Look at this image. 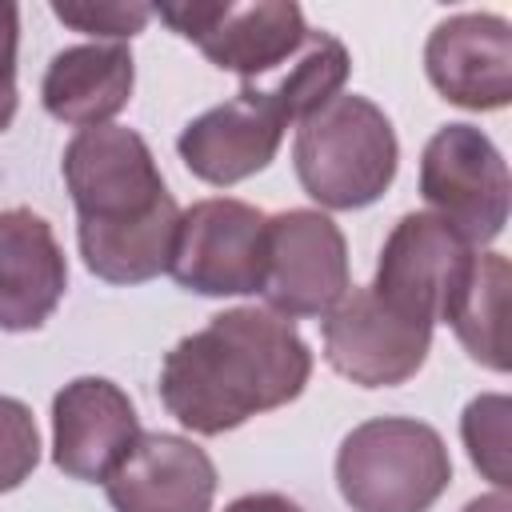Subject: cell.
<instances>
[{
  "instance_id": "cell-2",
  "label": "cell",
  "mask_w": 512,
  "mask_h": 512,
  "mask_svg": "<svg viewBox=\"0 0 512 512\" xmlns=\"http://www.w3.org/2000/svg\"><path fill=\"white\" fill-rule=\"evenodd\" d=\"M60 172L76 204L80 256L96 280L144 284L168 272L180 208L140 132L84 128L68 140Z\"/></svg>"
},
{
  "instance_id": "cell-10",
  "label": "cell",
  "mask_w": 512,
  "mask_h": 512,
  "mask_svg": "<svg viewBox=\"0 0 512 512\" xmlns=\"http://www.w3.org/2000/svg\"><path fill=\"white\" fill-rule=\"evenodd\" d=\"M432 348V324L388 308L368 284L324 316V360L360 388H392L412 380Z\"/></svg>"
},
{
  "instance_id": "cell-9",
  "label": "cell",
  "mask_w": 512,
  "mask_h": 512,
  "mask_svg": "<svg viewBox=\"0 0 512 512\" xmlns=\"http://www.w3.org/2000/svg\"><path fill=\"white\" fill-rule=\"evenodd\" d=\"M264 228L256 204L212 196L180 212L168 272L200 296H256L264 284Z\"/></svg>"
},
{
  "instance_id": "cell-17",
  "label": "cell",
  "mask_w": 512,
  "mask_h": 512,
  "mask_svg": "<svg viewBox=\"0 0 512 512\" xmlns=\"http://www.w3.org/2000/svg\"><path fill=\"white\" fill-rule=\"evenodd\" d=\"M504 308H508V260L500 252H476L472 276H468L448 324H452L456 340L464 344V352L492 372H508Z\"/></svg>"
},
{
  "instance_id": "cell-18",
  "label": "cell",
  "mask_w": 512,
  "mask_h": 512,
  "mask_svg": "<svg viewBox=\"0 0 512 512\" xmlns=\"http://www.w3.org/2000/svg\"><path fill=\"white\" fill-rule=\"evenodd\" d=\"M508 416H512V400L504 392H484V396L468 400V408L460 416V436H464L468 460L500 492H508V484H512V468H508V452H512L508 448Z\"/></svg>"
},
{
  "instance_id": "cell-4",
  "label": "cell",
  "mask_w": 512,
  "mask_h": 512,
  "mask_svg": "<svg viewBox=\"0 0 512 512\" xmlns=\"http://www.w3.org/2000/svg\"><path fill=\"white\" fill-rule=\"evenodd\" d=\"M452 484L440 432L412 416L356 424L336 452V488L352 512H428Z\"/></svg>"
},
{
  "instance_id": "cell-3",
  "label": "cell",
  "mask_w": 512,
  "mask_h": 512,
  "mask_svg": "<svg viewBox=\"0 0 512 512\" xmlns=\"http://www.w3.org/2000/svg\"><path fill=\"white\" fill-rule=\"evenodd\" d=\"M292 164L300 188L320 208L352 212L376 204L392 188L400 144L380 104L340 92L296 124Z\"/></svg>"
},
{
  "instance_id": "cell-8",
  "label": "cell",
  "mask_w": 512,
  "mask_h": 512,
  "mask_svg": "<svg viewBox=\"0 0 512 512\" xmlns=\"http://www.w3.org/2000/svg\"><path fill=\"white\" fill-rule=\"evenodd\" d=\"M352 288L348 244L340 224L320 208H288L268 216L264 228V284L260 296L272 312L328 316Z\"/></svg>"
},
{
  "instance_id": "cell-19",
  "label": "cell",
  "mask_w": 512,
  "mask_h": 512,
  "mask_svg": "<svg viewBox=\"0 0 512 512\" xmlns=\"http://www.w3.org/2000/svg\"><path fill=\"white\" fill-rule=\"evenodd\" d=\"M52 16L84 36H104V44H124L152 20V4L124 0H52Z\"/></svg>"
},
{
  "instance_id": "cell-21",
  "label": "cell",
  "mask_w": 512,
  "mask_h": 512,
  "mask_svg": "<svg viewBox=\"0 0 512 512\" xmlns=\"http://www.w3.org/2000/svg\"><path fill=\"white\" fill-rule=\"evenodd\" d=\"M16 40H20V8L0 0V132L16 120Z\"/></svg>"
},
{
  "instance_id": "cell-1",
  "label": "cell",
  "mask_w": 512,
  "mask_h": 512,
  "mask_svg": "<svg viewBox=\"0 0 512 512\" xmlns=\"http://www.w3.org/2000/svg\"><path fill=\"white\" fill-rule=\"evenodd\" d=\"M312 376L296 324L272 308H224L172 344L160 364V400L196 436H224L260 412L292 404Z\"/></svg>"
},
{
  "instance_id": "cell-23",
  "label": "cell",
  "mask_w": 512,
  "mask_h": 512,
  "mask_svg": "<svg viewBox=\"0 0 512 512\" xmlns=\"http://www.w3.org/2000/svg\"><path fill=\"white\" fill-rule=\"evenodd\" d=\"M460 512H512V500H508V492H488V496H476V500H468Z\"/></svg>"
},
{
  "instance_id": "cell-5",
  "label": "cell",
  "mask_w": 512,
  "mask_h": 512,
  "mask_svg": "<svg viewBox=\"0 0 512 512\" xmlns=\"http://www.w3.org/2000/svg\"><path fill=\"white\" fill-rule=\"evenodd\" d=\"M152 16H160L176 36L192 40L216 68L236 72L244 84L284 68L308 40L304 12L292 0H180L156 4Z\"/></svg>"
},
{
  "instance_id": "cell-11",
  "label": "cell",
  "mask_w": 512,
  "mask_h": 512,
  "mask_svg": "<svg viewBox=\"0 0 512 512\" xmlns=\"http://www.w3.org/2000/svg\"><path fill=\"white\" fill-rule=\"evenodd\" d=\"M288 124L292 120L268 84H244L232 100L188 120L176 136V152L196 180L228 188L276 160Z\"/></svg>"
},
{
  "instance_id": "cell-16",
  "label": "cell",
  "mask_w": 512,
  "mask_h": 512,
  "mask_svg": "<svg viewBox=\"0 0 512 512\" xmlns=\"http://www.w3.org/2000/svg\"><path fill=\"white\" fill-rule=\"evenodd\" d=\"M136 64L128 44H72L56 52L40 80V100L52 120L72 128H100L128 108Z\"/></svg>"
},
{
  "instance_id": "cell-15",
  "label": "cell",
  "mask_w": 512,
  "mask_h": 512,
  "mask_svg": "<svg viewBox=\"0 0 512 512\" xmlns=\"http://www.w3.org/2000/svg\"><path fill=\"white\" fill-rule=\"evenodd\" d=\"M68 288V260L52 224L32 208L0 212V328H40Z\"/></svg>"
},
{
  "instance_id": "cell-13",
  "label": "cell",
  "mask_w": 512,
  "mask_h": 512,
  "mask_svg": "<svg viewBox=\"0 0 512 512\" xmlns=\"http://www.w3.org/2000/svg\"><path fill=\"white\" fill-rule=\"evenodd\" d=\"M432 88L468 112L512 104V24L496 12H460L440 20L424 44Z\"/></svg>"
},
{
  "instance_id": "cell-22",
  "label": "cell",
  "mask_w": 512,
  "mask_h": 512,
  "mask_svg": "<svg viewBox=\"0 0 512 512\" xmlns=\"http://www.w3.org/2000/svg\"><path fill=\"white\" fill-rule=\"evenodd\" d=\"M224 512H304V508L284 492H248V496H236Z\"/></svg>"
},
{
  "instance_id": "cell-7",
  "label": "cell",
  "mask_w": 512,
  "mask_h": 512,
  "mask_svg": "<svg viewBox=\"0 0 512 512\" xmlns=\"http://www.w3.org/2000/svg\"><path fill=\"white\" fill-rule=\"evenodd\" d=\"M472 264L476 248L456 228L432 212H408L392 224L368 288L400 316L436 328L440 320L448 324Z\"/></svg>"
},
{
  "instance_id": "cell-14",
  "label": "cell",
  "mask_w": 512,
  "mask_h": 512,
  "mask_svg": "<svg viewBox=\"0 0 512 512\" xmlns=\"http://www.w3.org/2000/svg\"><path fill=\"white\" fill-rule=\"evenodd\" d=\"M216 484V464L200 444L172 432H140L104 492L112 512H212Z\"/></svg>"
},
{
  "instance_id": "cell-20",
  "label": "cell",
  "mask_w": 512,
  "mask_h": 512,
  "mask_svg": "<svg viewBox=\"0 0 512 512\" xmlns=\"http://www.w3.org/2000/svg\"><path fill=\"white\" fill-rule=\"evenodd\" d=\"M40 464L36 416L24 400L0 396V492L20 488Z\"/></svg>"
},
{
  "instance_id": "cell-6",
  "label": "cell",
  "mask_w": 512,
  "mask_h": 512,
  "mask_svg": "<svg viewBox=\"0 0 512 512\" xmlns=\"http://www.w3.org/2000/svg\"><path fill=\"white\" fill-rule=\"evenodd\" d=\"M420 196L472 248L492 244L508 224V164L476 124H444L420 152Z\"/></svg>"
},
{
  "instance_id": "cell-12",
  "label": "cell",
  "mask_w": 512,
  "mask_h": 512,
  "mask_svg": "<svg viewBox=\"0 0 512 512\" xmlns=\"http://www.w3.org/2000/svg\"><path fill=\"white\" fill-rule=\"evenodd\" d=\"M140 440L128 392L104 376H76L52 396V464L84 484H104Z\"/></svg>"
}]
</instances>
